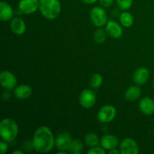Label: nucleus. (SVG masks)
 <instances>
[{
  "instance_id": "26",
  "label": "nucleus",
  "mask_w": 154,
  "mask_h": 154,
  "mask_svg": "<svg viewBox=\"0 0 154 154\" xmlns=\"http://www.w3.org/2000/svg\"><path fill=\"white\" fill-rule=\"evenodd\" d=\"M99 2L102 5L103 7L108 8L113 4L114 2V0H99Z\"/></svg>"
},
{
  "instance_id": "11",
  "label": "nucleus",
  "mask_w": 154,
  "mask_h": 154,
  "mask_svg": "<svg viewBox=\"0 0 154 154\" xmlns=\"http://www.w3.org/2000/svg\"><path fill=\"white\" fill-rule=\"evenodd\" d=\"M105 29H106L107 33L114 38H120L123 32V28L120 24L114 20H109L108 22H107Z\"/></svg>"
},
{
  "instance_id": "2",
  "label": "nucleus",
  "mask_w": 154,
  "mask_h": 154,
  "mask_svg": "<svg viewBox=\"0 0 154 154\" xmlns=\"http://www.w3.org/2000/svg\"><path fill=\"white\" fill-rule=\"evenodd\" d=\"M39 10L48 20H54L61 12V5L59 0H39Z\"/></svg>"
},
{
  "instance_id": "10",
  "label": "nucleus",
  "mask_w": 154,
  "mask_h": 154,
  "mask_svg": "<svg viewBox=\"0 0 154 154\" xmlns=\"http://www.w3.org/2000/svg\"><path fill=\"white\" fill-rule=\"evenodd\" d=\"M72 139L70 134L66 132H63L59 134L56 139V146L60 150L66 151L70 147Z\"/></svg>"
},
{
  "instance_id": "5",
  "label": "nucleus",
  "mask_w": 154,
  "mask_h": 154,
  "mask_svg": "<svg viewBox=\"0 0 154 154\" xmlns=\"http://www.w3.org/2000/svg\"><path fill=\"white\" fill-rule=\"evenodd\" d=\"M116 108L111 105H106L100 108L98 112V120L102 123H110L116 117Z\"/></svg>"
},
{
  "instance_id": "24",
  "label": "nucleus",
  "mask_w": 154,
  "mask_h": 154,
  "mask_svg": "<svg viewBox=\"0 0 154 154\" xmlns=\"http://www.w3.org/2000/svg\"><path fill=\"white\" fill-rule=\"evenodd\" d=\"M119 8L122 10H127L132 5L133 0H117Z\"/></svg>"
},
{
  "instance_id": "21",
  "label": "nucleus",
  "mask_w": 154,
  "mask_h": 154,
  "mask_svg": "<svg viewBox=\"0 0 154 154\" xmlns=\"http://www.w3.org/2000/svg\"><path fill=\"white\" fill-rule=\"evenodd\" d=\"M84 148V144L80 139L72 140L69 150L75 154H81Z\"/></svg>"
},
{
  "instance_id": "1",
  "label": "nucleus",
  "mask_w": 154,
  "mask_h": 154,
  "mask_svg": "<svg viewBox=\"0 0 154 154\" xmlns=\"http://www.w3.org/2000/svg\"><path fill=\"white\" fill-rule=\"evenodd\" d=\"M32 147L39 153H47L54 148L56 141L51 129L47 126H40L35 132Z\"/></svg>"
},
{
  "instance_id": "7",
  "label": "nucleus",
  "mask_w": 154,
  "mask_h": 154,
  "mask_svg": "<svg viewBox=\"0 0 154 154\" xmlns=\"http://www.w3.org/2000/svg\"><path fill=\"white\" fill-rule=\"evenodd\" d=\"M120 151L122 154H137L139 152L138 145L132 138H125L121 141Z\"/></svg>"
},
{
  "instance_id": "8",
  "label": "nucleus",
  "mask_w": 154,
  "mask_h": 154,
  "mask_svg": "<svg viewBox=\"0 0 154 154\" xmlns=\"http://www.w3.org/2000/svg\"><path fill=\"white\" fill-rule=\"evenodd\" d=\"M1 84L6 90H12L17 85V78L9 71H2L0 75Z\"/></svg>"
},
{
  "instance_id": "28",
  "label": "nucleus",
  "mask_w": 154,
  "mask_h": 154,
  "mask_svg": "<svg viewBox=\"0 0 154 154\" xmlns=\"http://www.w3.org/2000/svg\"><path fill=\"white\" fill-rule=\"evenodd\" d=\"M10 97H11V93H9L8 91L6 90V91H5L4 93H3L2 98L5 101H8L9 99H10Z\"/></svg>"
},
{
  "instance_id": "20",
  "label": "nucleus",
  "mask_w": 154,
  "mask_h": 154,
  "mask_svg": "<svg viewBox=\"0 0 154 154\" xmlns=\"http://www.w3.org/2000/svg\"><path fill=\"white\" fill-rule=\"evenodd\" d=\"M84 141L88 147H93L97 146L100 143V139L96 134L91 132V133H88L87 135H86L85 138H84Z\"/></svg>"
},
{
  "instance_id": "23",
  "label": "nucleus",
  "mask_w": 154,
  "mask_h": 154,
  "mask_svg": "<svg viewBox=\"0 0 154 154\" xmlns=\"http://www.w3.org/2000/svg\"><path fill=\"white\" fill-rule=\"evenodd\" d=\"M105 39H106V35H105V32L103 29H99L95 32L94 40L96 43L102 44L103 42H105Z\"/></svg>"
},
{
  "instance_id": "19",
  "label": "nucleus",
  "mask_w": 154,
  "mask_h": 154,
  "mask_svg": "<svg viewBox=\"0 0 154 154\" xmlns=\"http://www.w3.org/2000/svg\"><path fill=\"white\" fill-rule=\"evenodd\" d=\"M120 22L124 27L129 28L132 26L134 23V18L132 14L128 11H124L120 14Z\"/></svg>"
},
{
  "instance_id": "18",
  "label": "nucleus",
  "mask_w": 154,
  "mask_h": 154,
  "mask_svg": "<svg viewBox=\"0 0 154 154\" xmlns=\"http://www.w3.org/2000/svg\"><path fill=\"white\" fill-rule=\"evenodd\" d=\"M140 96H141V90L136 86H132L129 87L125 93V98L130 102L137 100Z\"/></svg>"
},
{
  "instance_id": "14",
  "label": "nucleus",
  "mask_w": 154,
  "mask_h": 154,
  "mask_svg": "<svg viewBox=\"0 0 154 154\" xmlns=\"http://www.w3.org/2000/svg\"><path fill=\"white\" fill-rule=\"evenodd\" d=\"M10 26L12 32L17 35H22L26 30V25L25 22L22 19L18 17L14 18L11 21Z\"/></svg>"
},
{
  "instance_id": "16",
  "label": "nucleus",
  "mask_w": 154,
  "mask_h": 154,
  "mask_svg": "<svg viewBox=\"0 0 154 154\" xmlns=\"http://www.w3.org/2000/svg\"><path fill=\"white\" fill-rule=\"evenodd\" d=\"M14 15V11L11 6L5 2H1L0 3V18L3 21H8L12 18Z\"/></svg>"
},
{
  "instance_id": "17",
  "label": "nucleus",
  "mask_w": 154,
  "mask_h": 154,
  "mask_svg": "<svg viewBox=\"0 0 154 154\" xmlns=\"http://www.w3.org/2000/svg\"><path fill=\"white\" fill-rule=\"evenodd\" d=\"M32 95V88L28 85L22 84L15 87L14 96L19 99H28Z\"/></svg>"
},
{
  "instance_id": "25",
  "label": "nucleus",
  "mask_w": 154,
  "mask_h": 154,
  "mask_svg": "<svg viewBox=\"0 0 154 154\" xmlns=\"http://www.w3.org/2000/svg\"><path fill=\"white\" fill-rule=\"evenodd\" d=\"M87 153H93V154H105V150L103 147H93L90 150H88Z\"/></svg>"
},
{
  "instance_id": "9",
  "label": "nucleus",
  "mask_w": 154,
  "mask_h": 154,
  "mask_svg": "<svg viewBox=\"0 0 154 154\" xmlns=\"http://www.w3.org/2000/svg\"><path fill=\"white\" fill-rule=\"evenodd\" d=\"M20 11L26 14L35 13L39 8L38 0H20L18 5Z\"/></svg>"
},
{
  "instance_id": "13",
  "label": "nucleus",
  "mask_w": 154,
  "mask_h": 154,
  "mask_svg": "<svg viewBox=\"0 0 154 154\" xmlns=\"http://www.w3.org/2000/svg\"><path fill=\"white\" fill-rule=\"evenodd\" d=\"M100 144L105 150H111L118 145V139L113 135H105L101 138Z\"/></svg>"
},
{
  "instance_id": "22",
  "label": "nucleus",
  "mask_w": 154,
  "mask_h": 154,
  "mask_svg": "<svg viewBox=\"0 0 154 154\" xmlns=\"http://www.w3.org/2000/svg\"><path fill=\"white\" fill-rule=\"evenodd\" d=\"M103 82V78L100 74L96 73L90 78V84L93 88H99Z\"/></svg>"
},
{
  "instance_id": "27",
  "label": "nucleus",
  "mask_w": 154,
  "mask_h": 154,
  "mask_svg": "<svg viewBox=\"0 0 154 154\" xmlns=\"http://www.w3.org/2000/svg\"><path fill=\"white\" fill-rule=\"evenodd\" d=\"M8 149V145L7 143H5V141H1L0 143V150H1V153L4 154L6 153Z\"/></svg>"
},
{
  "instance_id": "6",
  "label": "nucleus",
  "mask_w": 154,
  "mask_h": 154,
  "mask_svg": "<svg viewBox=\"0 0 154 154\" xmlns=\"http://www.w3.org/2000/svg\"><path fill=\"white\" fill-rule=\"evenodd\" d=\"M80 104L84 108H90L95 105L96 96L92 90H84L80 95Z\"/></svg>"
},
{
  "instance_id": "4",
  "label": "nucleus",
  "mask_w": 154,
  "mask_h": 154,
  "mask_svg": "<svg viewBox=\"0 0 154 154\" xmlns=\"http://www.w3.org/2000/svg\"><path fill=\"white\" fill-rule=\"evenodd\" d=\"M90 20L92 23L97 27H102L108 22V17L106 12L102 8L94 7L90 14Z\"/></svg>"
},
{
  "instance_id": "15",
  "label": "nucleus",
  "mask_w": 154,
  "mask_h": 154,
  "mask_svg": "<svg viewBox=\"0 0 154 154\" xmlns=\"http://www.w3.org/2000/svg\"><path fill=\"white\" fill-rule=\"evenodd\" d=\"M149 71L144 67L138 68L134 73L133 80L135 84L138 85H143L147 81L149 78Z\"/></svg>"
},
{
  "instance_id": "31",
  "label": "nucleus",
  "mask_w": 154,
  "mask_h": 154,
  "mask_svg": "<svg viewBox=\"0 0 154 154\" xmlns=\"http://www.w3.org/2000/svg\"><path fill=\"white\" fill-rule=\"evenodd\" d=\"M23 152L20 151V150H15V151L13 152V154H23Z\"/></svg>"
},
{
  "instance_id": "32",
  "label": "nucleus",
  "mask_w": 154,
  "mask_h": 154,
  "mask_svg": "<svg viewBox=\"0 0 154 154\" xmlns=\"http://www.w3.org/2000/svg\"><path fill=\"white\" fill-rule=\"evenodd\" d=\"M153 86H154V84H153Z\"/></svg>"
},
{
  "instance_id": "3",
  "label": "nucleus",
  "mask_w": 154,
  "mask_h": 154,
  "mask_svg": "<svg viewBox=\"0 0 154 154\" xmlns=\"http://www.w3.org/2000/svg\"><path fill=\"white\" fill-rule=\"evenodd\" d=\"M0 134L3 141L11 142L18 135V126L12 119L5 118L0 123Z\"/></svg>"
},
{
  "instance_id": "12",
  "label": "nucleus",
  "mask_w": 154,
  "mask_h": 154,
  "mask_svg": "<svg viewBox=\"0 0 154 154\" xmlns=\"http://www.w3.org/2000/svg\"><path fill=\"white\" fill-rule=\"evenodd\" d=\"M139 108L143 114L146 115H150L154 113V101L153 99L148 97H144L140 100Z\"/></svg>"
},
{
  "instance_id": "30",
  "label": "nucleus",
  "mask_w": 154,
  "mask_h": 154,
  "mask_svg": "<svg viewBox=\"0 0 154 154\" xmlns=\"http://www.w3.org/2000/svg\"><path fill=\"white\" fill-rule=\"evenodd\" d=\"M120 153V150H116V148L112 149V150H109V153H110V154H119Z\"/></svg>"
},
{
  "instance_id": "29",
  "label": "nucleus",
  "mask_w": 154,
  "mask_h": 154,
  "mask_svg": "<svg viewBox=\"0 0 154 154\" xmlns=\"http://www.w3.org/2000/svg\"><path fill=\"white\" fill-rule=\"evenodd\" d=\"M97 0H82L84 4H87V5H90V4H94L95 2H96Z\"/></svg>"
}]
</instances>
